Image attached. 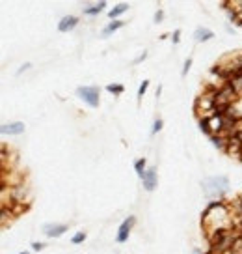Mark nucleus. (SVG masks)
<instances>
[{"label": "nucleus", "instance_id": "bb28decb", "mask_svg": "<svg viewBox=\"0 0 242 254\" xmlns=\"http://www.w3.org/2000/svg\"><path fill=\"white\" fill-rule=\"evenodd\" d=\"M160 94H162V86H160V84H158V88H156V97H160Z\"/></svg>", "mask_w": 242, "mask_h": 254}, {"label": "nucleus", "instance_id": "1a4fd4ad", "mask_svg": "<svg viewBox=\"0 0 242 254\" xmlns=\"http://www.w3.org/2000/svg\"><path fill=\"white\" fill-rule=\"evenodd\" d=\"M106 2L104 0H101V2H95V4H86L84 8H82V11H84V15L88 17H95V15H99V13H102L104 9H106Z\"/></svg>", "mask_w": 242, "mask_h": 254}, {"label": "nucleus", "instance_id": "c756f323", "mask_svg": "<svg viewBox=\"0 0 242 254\" xmlns=\"http://www.w3.org/2000/svg\"><path fill=\"white\" fill-rule=\"evenodd\" d=\"M227 254H233V253H227Z\"/></svg>", "mask_w": 242, "mask_h": 254}, {"label": "nucleus", "instance_id": "4be33fe9", "mask_svg": "<svg viewBox=\"0 0 242 254\" xmlns=\"http://www.w3.org/2000/svg\"><path fill=\"white\" fill-rule=\"evenodd\" d=\"M153 21H155V24H160L162 21H164V11L162 9H156L155 17H153Z\"/></svg>", "mask_w": 242, "mask_h": 254}, {"label": "nucleus", "instance_id": "0eeeda50", "mask_svg": "<svg viewBox=\"0 0 242 254\" xmlns=\"http://www.w3.org/2000/svg\"><path fill=\"white\" fill-rule=\"evenodd\" d=\"M226 153H229L231 157H237V159L242 157V142L239 140V136H237V135L227 136V150H226Z\"/></svg>", "mask_w": 242, "mask_h": 254}, {"label": "nucleus", "instance_id": "b1692460", "mask_svg": "<svg viewBox=\"0 0 242 254\" xmlns=\"http://www.w3.org/2000/svg\"><path fill=\"white\" fill-rule=\"evenodd\" d=\"M145 58H147V51H144V53H142V55L138 56V58H136V60H133V65H140V64L144 62V60H145Z\"/></svg>", "mask_w": 242, "mask_h": 254}, {"label": "nucleus", "instance_id": "ddd939ff", "mask_svg": "<svg viewBox=\"0 0 242 254\" xmlns=\"http://www.w3.org/2000/svg\"><path fill=\"white\" fill-rule=\"evenodd\" d=\"M127 9H129V4H125V2H123V4H116V6L106 13V17H108L110 21H117L119 15H123Z\"/></svg>", "mask_w": 242, "mask_h": 254}, {"label": "nucleus", "instance_id": "f3484780", "mask_svg": "<svg viewBox=\"0 0 242 254\" xmlns=\"http://www.w3.org/2000/svg\"><path fill=\"white\" fill-rule=\"evenodd\" d=\"M197 126H199V129H201V131H203L209 138H211V136H214V135H212L211 122H209V118H199V120H197Z\"/></svg>", "mask_w": 242, "mask_h": 254}, {"label": "nucleus", "instance_id": "dca6fc26", "mask_svg": "<svg viewBox=\"0 0 242 254\" xmlns=\"http://www.w3.org/2000/svg\"><path fill=\"white\" fill-rule=\"evenodd\" d=\"M147 161L142 157V159H136V163H134V170H136V174H138V178H144V174H145V170H147Z\"/></svg>", "mask_w": 242, "mask_h": 254}, {"label": "nucleus", "instance_id": "423d86ee", "mask_svg": "<svg viewBox=\"0 0 242 254\" xmlns=\"http://www.w3.org/2000/svg\"><path fill=\"white\" fill-rule=\"evenodd\" d=\"M142 185H144V189L147 190V192H153L156 189V185H158V174H156L155 167L145 170V174L142 178Z\"/></svg>", "mask_w": 242, "mask_h": 254}, {"label": "nucleus", "instance_id": "c85d7f7f", "mask_svg": "<svg viewBox=\"0 0 242 254\" xmlns=\"http://www.w3.org/2000/svg\"><path fill=\"white\" fill-rule=\"evenodd\" d=\"M17 254H30V251H23V253H17Z\"/></svg>", "mask_w": 242, "mask_h": 254}, {"label": "nucleus", "instance_id": "4468645a", "mask_svg": "<svg viewBox=\"0 0 242 254\" xmlns=\"http://www.w3.org/2000/svg\"><path fill=\"white\" fill-rule=\"evenodd\" d=\"M209 140H211V144L214 146V148H216V150H220V151H226L227 150V136L214 135V136H211Z\"/></svg>", "mask_w": 242, "mask_h": 254}, {"label": "nucleus", "instance_id": "6ab92c4d", "mask_svg": "<svg viewBox=\"0 0 242 254\" xmlns=\"http://www.w3.org/2000/svg\"><path fill=\"white\" fill-rule=\"evenodd\" d=\"M86 238H88L86 232H77V234L71 238V243H73V245H80V243H84V241H86Z\"/></svg>", "mask_w": 242, "mask_h": 254}, {"label": "nucleus", "instance_id": "cd10ccee", "mask_svg": "<svg viewBox=\"0 0 242 254\" xmlns=\"http://www.w3.org/2000/svg\"><path fill=\"white\" fill-rule=\"evenodd\" d=\"M237 136H239V140H241V142H242V129H241V131H239V133H237Z\"/></svg>", "mask_w": 242, "mask_h": 254}, {"label": "nucleus", "instance_id": "f8f14e48", "mask_svg": "<svg viewBox=\"0 0 242 254\" xmlns=\"http://www.w3.org/2000/svg\"><path fill=\"white\" fill-rule=\"evenodd\" d=\"M214 38V32L209 30V28H205V26H197L194 30V40L197 43H205V41H211Z\"/></svg>", "mask_w": 242, "mask_h": 254}, {"label": "nucleus", "instance_id": "f03ea898", "mask_svg": "<svg viewBox=\"0 0 242 254\" xmlns=\"http://www.w3.org/2000/svg\"><path fill=\"white\" fill-rule=\"evenodd\" d=\"M77 95L92 109H97L101 103V88L99 86H78Z\"/></svg>", "mask_w": 242, "mask_h": 254}, {"label": "nucleus", "instance_id": "9b49d317", "mask_svg": "<svg viewBox=\"0 0 242 254\" xmlns=\"http://www.w3.org/2000/svg\"><path fill=\"white\" fill-rule=\"evenodd\" d=\"M227 84L233 88V92L239 97H242V71H235L229 79H227Z\"/></svg>", "mask_w": 242, "mask_h": 254}, {"label": "nucleus", "instance_id": "5701e85b", "mask_svg": "<svg viewBox=\"0 0 242 254\" xmlns=\"http://www.w3.org/2000/svg\"><path fill=\"white\" fill-rule=\"evenodd\" d=\"M43 249H45V243H41V241H34V243H32V251H34V253H41Z\"/></svg>", "mask_w": 242, "mask_h": 254}, {"label": "nucleus", "instance_id": "f257e3e1", "mask_svg": "<svg viewBox=\"0 0 242 254\" xmlns=\"http://www.w3.org/2000/svg\"><path fill=\"white\" fill-rule=\"evenodd\" d=\"M201 187L207 192V196H216L218 200H222L229 192V178L227 176H212L201 183Z\"/></svg>", "mask_w": 242, "mask_h": 254}, {"label": "nucleus", "instance_id": "6e6552de", "mask_svg": "<svg viewBox=\"0 0 242 254\" xmlns=\"http://www.w3.org/2000/svg\"><path fill=\"white\" fill-rule=\"evenodd\" d=\"M78 23H80V19H78L77 15H63L62 19H60V23H58V30L60 32H71V30H75V28H77Z\"/></svg>", "mask_w": 242, "mask_h": 254}, {"label": "nucleus", "instance_id": "a211bd4d", "mask_svg": "<svg viewBox=\"0 0 242 254\" xmlns=\"http://www.w3.org/2000/svg\"><path fill=\"white\" fill-rule=\"evenodd\" d=\"M162 127H164V120L160 118V116H156L153 120V127H151V135H158L160 131H162Z\"/></svg>", "mask_w": 242, "mask_h": 254}, {"label": "nucleus", "instance_id": "aec40b11", "mask_svg": "<svg viewBox=\"0 0 242 254\" xmlns=\"http://www.w3.org/2000/svg\"><path fill=\"white\" fill-rule=\"evenodd\" d=\"M192 64H194L192 58H187V60H185V64H183V71H181V77H187L188 71L192 69Z\"/></svg>", "mask_w": 242, "mask_h": 254}, {"label": "nucleus", "instance_id": "a878e982", "mask_svg": "<svg viewBox=\"0 0 242 254\" xmlns=\"http://www.w3.org/2000/svg\"><path fill=\"white\" fill-rule=\"evenodd\" d=\"M30 65H32V64H23V65L17 69V75H21V73H24L26 69H30Z\"/></svg>", "mask_w": 242, "mask_h": 254}, {"label": "nucleus", "instance_id": "9d476101", "mask_svg": "<svg viewBox=\"0 0 242 254\" xmlns=\"http://www.w3.org/2000/svg\"><path fill=\"white\" fill-rule=\"evenodd\" d=\"M123 26H125V21H121V19H117V21H110V23L101 30L99 38H102V40H104V38H110L114 32H117L119 28H123Z\"/></svg>", "mask_w": 242, "mask_h": 254}, {"label": "nucleus", "instance_id": "20e7f679", "mask_svg": "<svg viewBox=\"0 0 242 254\" xmlns=\"http://www.w3.org/2000/svg\"><path fill=\"white\" fill-rule=\"evenodd\" d=\"M71 224H63V222H47L43 224V234L50 239H58L62 238L63 234H67Z\"/></svg>", "mask_w": 242, "mask_h": 254}, {"label": "nucleus", "instance_id": "412c9836", "mask_svg": "<svg viewBox=\"0 0 242 254\" xmlns=\"http://www.w3.org/2000/svg\"><path fill=\"white\" fill-rule=\"evenodd\" d=\"M147 88H149V80H147V79L142 80L140 88H138V99H142V97L145 95V92H147Z\"/></svg>", "mask_w": 242, "mask_h": 254}, {"label": "nucleus", "instance_id": "39448f33", "mask_svg": "<svg viewBox=\"0 0 242 254\" xmlns=\"http://www.w3.org/2000/svg\"><path fill=\"white\" fill-rule=\"evenodd\" d=\"M26 126H24V122H9V124H2L0 127V133L4 136H17V135H23Z\"/></svg>", "mask_w": 242, "mask_h": 254}, {"label": "nucleus", "instance_id": "7ed1b4c3", "mask_svg": "<svg viewBox=\"0 0 242 254\" xmlns=\"http://www.w3.org/2000/svg\"><path fill=\"white\" fill-rule=\"evenodd\" d=\"M134 224H136V217H134V215H129L127 219H123V222L119 224L117 234H116L117 243H125L127 239H129V236H131V232H133Z\"/></svg>", "mask_w": 242, "mask_h": 254}, {"label": "nucleus", "instance_id": "393cba45", "mask_svg": "<svg viewBox=\"0 0 242 254\" xmlns=\"http://www.w3.org/2000/svg\"><path fill=\"white\" fill-rule=\"evenodd\" d=\"M172 41H173V45H179L181 43V30H175L172 34Z\"/></svg>", "mask_w": 242, "mask_h": 254}, {"label": "nucleus", "instance_id": "2eb2a0df", "mask_svg": "<svg viewBox=\"0 0 242 254\" xmlns=\"http://www.w3.org/2000/svg\"><path fill=\"white\" fill-rule=\"evenodd\" d=\"M104 90H106L108 94L116 95V97H117V95H121L123 92H125V86H123L121 82H112V84H108V86L104 88Z\"/></svg>", "mask_w": 242, "mask_h": 254}]
</instances>
